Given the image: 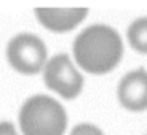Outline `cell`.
Masks as SVG:
<instances>
[{
    "label": "cell",
    "instance_id": "obj_1",
    "mask_svg": "<svg viewBox=\"0 0 147 135\" xmlns=\"http://www.w3.org/2000/svg\"><path fill=\"white\" fill-rule=\"evenodd\" d=\"M73 52L79 67L89 73L101 75L111 72L120 62L123 45L112 27L95 24L76 37Z\"/></svg>",
    "mask_w": 147,
    "mask_h": 135
},
{
    "label": "cell",
    "instance_id": "obj_2",
    "mask_svg": "<svg viewBox=\"0 0 147 135\" xmlns=\"http://www.w3.org/2000/svg\"><path fill=\"white\" fill-rule=\"evenodd\" d=\"M19 124L24 135H63L67 113L49 95H33L21 108Z\"/></svg>",
    "mask_w": 147,
    "mask_h": 135
},
{
    "label": "cell",
    "instance_id": "obj_3",
    "mask_svg": "<svg viewBox=\"0 0 147 135\" xmlns=\"http://www.w3.org/2000/svg\"><path fill=\"white\" fill-rule=\"evenodd\" d=\"M7 57L16 72L24 75H35L45 67L48 49L41 38L33 33H19L8 43Z\"/></svg>",
    "mask_w": 147,
    "mask_h": 135
},
{
    "label": "cell",
    "instance_id": "obj_4",
    "mask_svg": "<svg viewBox=\"0 0 147 135\" xmlns=\"http://www.w3.org/2000/svg\"><path fill=\"white\" fill-rule=\"evenodd\" d=\"M45 83L51 91L71 100L82 91L84 80L67 54H57L45 67Z\"/></svg>",
    "mask_w": 147,
    "mask_h": 135
},
{
    "label": "cell",
    "instance_id": "obj_5",
    "mask_svg": "<svg viewBox=\"0 0 147 135\" xmlns=\"http://www.w3.org/2000/svg\"><path fill=\"white\" fill-rule=\"evenodd\" d=\"M119 100L130 111L147 108V72L138 68L127 73L119 84Z\"/></svg>",
    "mask_w": 147,
    "mask_h": 135
},
{
    "label": "cell",
    "instance_id": "obj_6",
    "mask_svg": "<svg viewBox=\"0 0 147 135\" xmlns=\"http://www.w3.org/2000/svg\"><path fill=\"white\" fill-rule=\"evenodd\" d=\"M35 14L38 21L52 32H68L73 30L87 16V8H71V10H54V8H36Z\"/></svg>",
    "mask_w": 147,
    "mask_h": 135
},
{
    "label": "cell",
    "instance_id": "obj_7",
    "mask_svg": "<svg viewBox=\"0 0 147 135\" xmlns=\"http://www.w3.org/2000/svg\"><path fill=\"white\" fill-rule=\"evenodd\" d=\"M127 37L131 48L138 52L147 54V18H139L133 24H130Z\"/></svg>",
    "mask_w": 147,
    "mask_h": 135
},
{
    "label": "cell",
    "instance_id": "obj_8",
    "mask_svg": "<svg viewBox=\"0 0 147 135\" xmlns=\"http://www.w3.org/2000/svg\"><path fill=\"white\" fill-rule=\"evenodd\" d=\"M70 135H105L96 125L92 124H79L71 130Z\"/></svg>",
    "mask_w": 147,
    "mask_h": 135
},
{
    "label": "cell",
    "instance_id": "obj_9",
    "mask_svg": "<svg viewBox=\"0 0 147 135\" xmlns=\"http://www.w3.org/2000/svg\"><path fill=\"white\" fill-rule=\"evenodd\" d=\"M0 135H18V134L11 122L3 121V122H0Z\"/></svg>",
    "mask_w": 147,
    "mask_h": 135
}]
</instances>
